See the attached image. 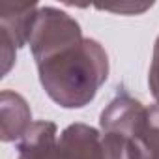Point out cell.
<instances>
[{"mask_svg":"<svg viewBox=\"0 0 159 159\" xmlns=\"http://www.w3.org/2000/svg\"><path fill=\"white\" fill-rule=\"evenodd\" d=\"M28 45L43 90L64 109L88 105L109 77L105 49L84 38L79 23L58 8H38Z\"/></svg>","mask_w":159,"mask_h":159,"instance_id":"6da1fadb","label":"cell"},{"mask_svg":"<svg viewBox=\"0 0 159 159\" xmlns=\"http://www.w3.org/2000/svg\"><path fill=\"white\" fill-rule=\"evenodd\" d=\"M58 144L69 159H131L127 140L86 124L67 125L58 137Z\"/></svg>","mask_w":159,"mask_h":159,"instance_id":"7a4b0ae2","label":"cell"},{"mask_svg":"<svg viewBox=\"0 0 159 159\" xmlns=\"http://www.w3.org/2000/svg\"><path fill=\"white\" fill-rule=\"evenodd\" d=\"M38 4H0V45H2V75H8L15 62V51L28 43Z\"/></svg>","mask_w":159,"mask_h":159,"instance_id":"3957f363","label":"cell"},{"mask_svg":"<svg viewBox=\"0 0 159 159\" xmlns=\"http://www.w3.org/2000/svg\"><path fill=\"white\" fill-rule=\"evenodd\" d=\"M17 159H69L58 144V131L52 122H34L17 142Z\"/></svg>","mask_w":159,"mask_h":159,"instance_id":"277c9868","label":"cell"},{"mask_svg":"<svg viewBox=\"0 0 159 159\" xmlns=\"http://www.w3.org/2000/svg\"><path fill=\"white\" fill-rule=\"evenodd\" d=\"M0 124H2L0 139L4 142L21 140L26 135L34 122L30 107L23 96L11 90L2 92V96H0Z\"/></svg>","mask_w":159,"mask_h":159,"instance_id":"5b68a950","label":"cell"},{"mask_svg":"<svg viewBox=\"0 0 159 159\" xmlns=\"http://www.w3.org/2000/svg\"><path fill=\"white\" fill-rule=\"evenodd\" d=\"M127 142L131 159H159V103L144 109Z\"/></svg>","mask_w":159,"mask_h":159,"instance_id":"8992f818","label":"cell"},{"mask_svg":"<svg viewBox=\"0 0 159 159\" xmlns=\"http://www.w3.org/2000/svg\"><path fill=\"white\" fill-rule=\"evenodd\" d=\"M148 86L153 96V99L159 103V38L155 39L153 45V56L150 64V75H148Z\"/></svg>","mask_w":159,"mask_h":159,"instance_id":"52a82bcc","label":"cell"},{"mask_svg":"<svg viewBox=\"0 0 159 159\" xmlns=\"http://www.w3.org/2000/svg\"><path fill=\"white\" fill-rule=\"evenodd\" d=\"M152 4H120V6H99V10H105V11H114V13H129V15H135V13H142L146 10H150Z\"/></svg>","mask_w":159,"mask_h":159,"instance_id":"ba28073f","label":"cell"}]
</instances>
